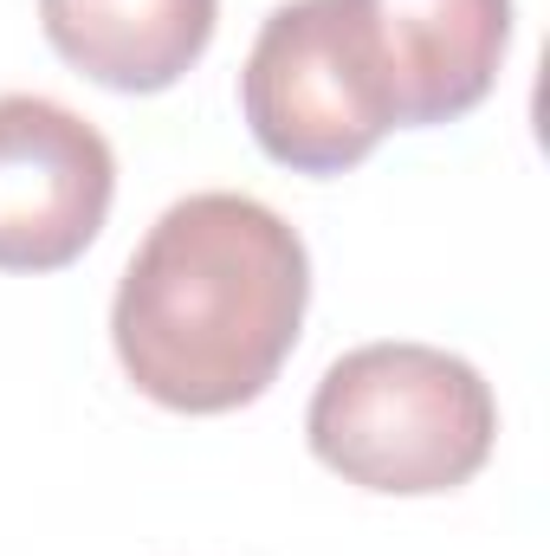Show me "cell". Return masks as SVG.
<instances>
[{"label":"cell","mask_w":550,"mask_h":556,"mask_svg":"<svg viewBox=\"0 0 550 556\" xmlns=\"http://www.w3.org/2000/svg\"><path fill=\"white\" fill-rule=\"evenodd\" d=\"M311 304L298 227L253 194H188L130 253L111 343L155 408L234 415L278 382Z\"/></svg>","instance_id":"obj_1"},{"label":"cell","mask_w":550,"mask_h":556,"mask_svg":"<svg viewBox=\"0 0 550 556\" xmlns=\"http://www.w3.org/2000/svg\"><path fill=\"white\" fill-rule=\"evenodd\" d=\"M304 433L337 479L389 498H434L492 459L499 402L453 350L363 343L324 369Z\"/></svg>","instance_id":"obj_2"},{"label":"cell","mask_w":550,"mask_h":556,"mask_svg":"<svg viewBox=\"0 0 550 556\" xmlns=\"http://www.w3.org/2000/svg\"><path fill=\"white\" fill-rule=\"evenodd\" d=\"M240 111L253 142L291 175H343L376 155L402 117L370 0L273 7L240 72Z\"/></svg>","instance_id":"obj_3"},{"label":"cell","mask_w":550,"mask_h":556,"mask_svg":"<svg viewBox=\"0 0 550 556\" xmlns=\"http://www.w3.org/2000/svg\"><path fill=\"white\" fill-rule=\"evenodd\" d=\"M117 155L98 124L39 91L0 98V273H59L111 220Z\"/></svg>","instance_id":"obj_4"},{"label":"cell","mask_w":550,"mask_h":556,"mask_svg":"<svg viewBox=\"0 0 550 556\" xmlns=\"http://www.w3.org/2000/svg\"><path fill=\"white\" fill-rule=\"evenodd\" d=\"M396 117L402 124H453L499 85L512 46V0H370Z\"/></svg>","instance_id":"obj_5"},{"label":"cell","mask_w":550,"mask_h":556,"mask_svg":"<svg viewBox=\"0 0 550 556\" xmlns=\"http://www.w3.org/2000/svg\"><path fill=\"white\" fill-rule=\"evenodd\" d=\"M221 0H39V26L65 65L104 91H168L214 39Z\"/></svg>","instance_id":"obj_6"}]
</instances>
